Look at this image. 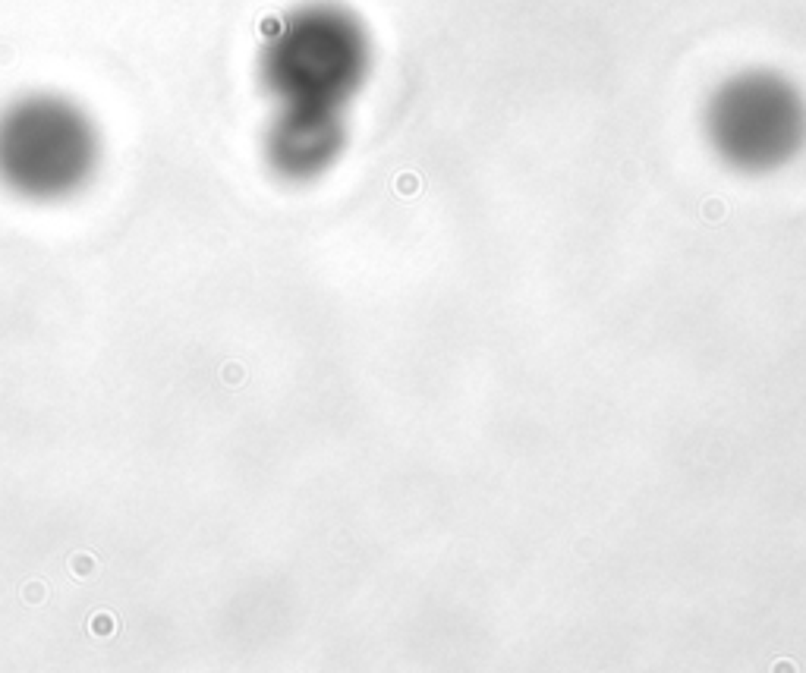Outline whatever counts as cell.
<instances>
[{
  "instance_id": "1",
  "label": "cell",
  "mask_w": 806,
  "mask_h": 673,
  "mask_svg": "<svg viewBox=\"0 0 806 673\" xmlns=\"http://www.w3.org/2000/svg\"><path fill=\"white\" fill-rule=\"evenodd\" d=\"M372 41L356 13L337 3H305L265 38L259 73L278 107L343 110L366 85Z\"/></svg>"
},
{
  "instance_id": "2",
  "label": "cell",
  "mask_w": 806,
  "mask_h": 673,
  "mask_svg": "<svg viewBox=\"0 0 806 673\" xmlns=\"http://www.w3.org/2000/svg\"><path fill=\"white\" fill-rule=\"evenodd\" d=\"M98 132L57 94H29L0 113V180L26 198H64L92 176Z\"/></svg>"
},
{
  "instance_id": "3",
  "label": "cell",
  "mask_w": 806,
  "mask_h": 673,
  "mask_svg": "<svg viewBox=\"0 0 806 673\" xmlns=\"http://www.w3.org/2000/svg\"><path fill=\"white\" fill-rule=\"evenodd\" d=\"M343 117L328 107H278L265 132V157L287 180H312L340 157Z\"/></svg>"
}]
</instances>
